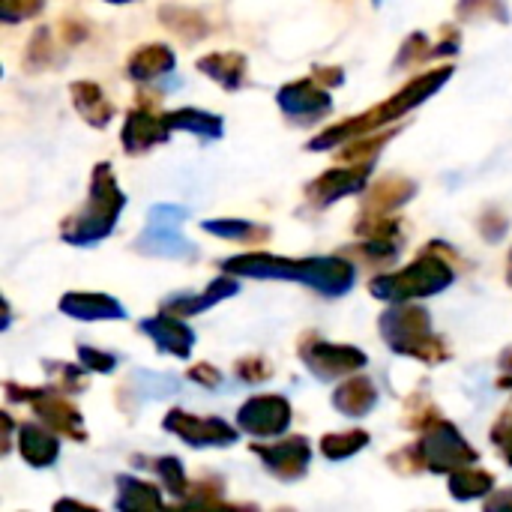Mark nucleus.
Masks as SVG:
<instances>
[{
  "mask_svg": "<svg viewBox=\"0 0 512 512\" xmlns=\"http://www.w3.org/2000/svg\"><path fill=\"white\" fill-rule=\"evenodd\" d=\"M180 219H183V210H177V207H153L147 237L141 240V243L150 246L147 252H162V255L189 252V246L180 237Z\"/></svg>",
  "mask_w": 512,
  "mask_h": 512,
  "instance_id": "f257e3e1",
  "label": "nucleus"
},
{
  "mask_svg": "<svg viewBox=\"0 0 512 512\" xmlns=\"http://www.w3.org/2000/svg\"><path fill=\"white\" fill-rule=\"evenodd\" d=\"M144 330L153 333L162 348H171L177 354H186L192 345V333L180 321H153V324H144Z\"/></svg>",
  "mask_w": 512,
  "mask_h": 512,
  "instance_id": "f03ea898",
  "label": "nucleus"
},
{
  "mask_svg": "<svg viewBox=\"0 0 512 512\" xmlns=\"http://www.w3.org/2000/svg\"><path fill=\"white\" fill-rule=\"evenodd\" d=\"M63 312L78 315V318H108V315H123V309L105 297H72L63 303Z\"/></svg>",
  "mask_w": 512,
  "mask_h": 512,
  "instance_id": "7ed1b4c3",
  "label": "nucleus"
},
{
  "mask_svg": "<svg viewBox=\"0 0 512 512\" xmlns=\"http://www.w3.org/2000/svg\"><path fill=\"white\" fill-rule=\"evenodd\" d=\"M24 438H27V441H21V453H24L33 465H42V462H51V459H54V444H51L45 435L27 429Z\"/></svg>",
  "mask_w": 512,
  "mask_h": 512,
  "instance_id": "20e7f679",
  "label": "nucleus"
}]
</instances>
